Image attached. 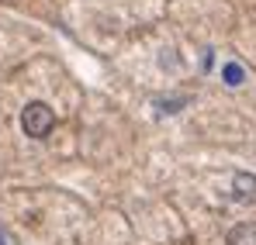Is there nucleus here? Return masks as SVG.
I'll use <instances>...</instances> for the list:
<instances>
[{
    "label": "nucleus",
    "mask_w": 256,
    "mask_h": 245,
    "mask_svg": "<svg viewBox=\"0 0 256 245\" xmlns=\"http://www.w3.org/2000/svg\"><path fill=\"white\" fill-rule=\"evenodd\" d=\"M52 124H56V114H52V107L42 104V100H32V104L21 111V128H24L32 138H45V135L52 131Z\"/></svg>",
    "instance_id": "1"
},
{
    "label": "nucleus",
    "mask_w": 256,
    "mask_h": 245,
    "mask_svg": "<svg viewBox=\"0 0 256 245\" xmlns=\"http://www.w3.org/2000/svg\"><path fill=\"white\" fill-rule=\"evenodd\" d=\"M232 197L242 201V204H253L256 201V176L253 173H236V180H232Z\"/></svg>",
    "instance_id": "2"
},
{
    "label": "nucleus",
    "mask_w": 256,
    "mask_h": 245,
    "mask_svg": "<svg viewBox=\"0 0 256 245\" xmlns=\"http://www.w3.org/2000/svg\"><path fill=\"white\" fill-rule=\"evenodd\" d=\"M228 245H256V225H236L228 232Z\"/></svg>",
    "instance_id": "3"
},
{
    "label": "nucleus",
    "mask_w": 256,
    "mask_h": 245,
    "mask_svg": "<svg viewBox=\"0 0 256 245\" xmlns=\"http://www.w3.org/2000/svg\"><path fill=\"white\" fill-rule=\"evenodd\" d=\"M222 80L228 83V86H239V83L246 80V69H242L239 62H225V69H222Z\"/></svg>",
    "instance_id": "4"
},
{
    "label": "nucleus",
    "mask_w": 256,
    "mask_h": 245,
    "mask_svg": "<svg viewBox=\"0 0 256 245\" xmlns=\"http://www.w3.org/2000/svg\"><path fill=\"white\" fill-rule=\"evenodd\" d=\"M184 104H187L184 97H180V100H156V107H163V114H173V111H176V107H184Z\"/></svg>",
    "instance_id": "5"
}]
</instances>
